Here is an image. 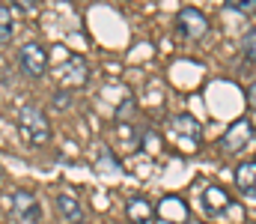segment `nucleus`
Here are the masks:
<instances>
[{
	"mask_svg": "<svg viewBox=\"0 0 256 224\" xmlns=\"http://www.w3.org/2000/svg\"><path fill=\"white\" fill-rule=\"evenodd\" d=\"M18 126H21L27 144H33V147L51 144V123H48V117H45V111H42L39 105H21V111H18Z\"/></svg>",
	"mask_w": 256,
	"mask_h": 224,
	"instance_id": "nucleus-1",
	"label": "nucleus"
},
{
	"mask_svg": "<svg viewBox=\"0 0 256 224\" xmlns=\"http://www.w3.org/2000/svg\"><path fill=\"white\" fill-rule=\"evenodd\" d=\"M18 66L27 78H42L48 72V51L39 42H24L18 51Z\"/></svg>",
	"mask_w": 256,
	"mask_h": 224,
	"instance_id": "nucleus-2",
	"label": "nucleus"
},
{
	"mask_svg": "<svg viewBox=\"0 0 256 224\" xmlns=\"http://www.w3.org/2000/svg\"><path fill=\"white\" fill-rule=\"evenodd\" d=\"M9 209H12L15 218H21V221H27V224H36L39 218H42V206H39L36 194L27 191V188L9 191Z\"/></svg>",
	"mask_w": 256,
	"mask_h": 224,
	"instance_id": "nucleus-3",
	"label": "nucleus"
},
{
	"mask_svg": "<svg viewBox=\"0 0 256 224\" xmlns=\"http://www.w3.org/2000/svg\"><path fill=\"white\" fill-rule=\"evenodd\" d=\"M176 27H179V33L188 36V39H202V36L208 33V18H206L200 9L185 6V9H179V15H176Z\"/></svg>",
	"mask_w": 256,
	"mask_h": 224,
	"instance_id": "nucleus-4",
	"label": "nucleus"
},
{
	"mask_svg": "<svg viewBox=\"0 0 256 224\" xmlns=\"http://www.w3.org/2000/svg\"><path fill=\"white\" fill-rule=\"evenodd\" d=\"M254 132L256 129H254L250 120H236V123L226 129V135L220 138V149H224V152H242V149L254 141Z\"/></svg>",
	"mask_w": 256,
	"mask_h": 224,
	"instance_id": "nucleus-5",
	"label": "nucleus"
},
{
	"mask_svg": "<svg viewBox=\"0 0 256 224\" xmlns=\"http://www.w3.org/2000/svg\"><path fill=\"white\" fill-rule=\"evenodd\" d=\"M202 209L208 212V215H224L226 209H230V194L220 188V185H208L206 191H202Z\"/></svg>",
	"mask_w": 256,
	"mask_h": 224,
	"instance_id": "nucleus-6",
	"label": "nucleus"
},
{
	"mask_svg": "<svg viewBox=\"0 0 256 224\" xmlns=\"http://www.w3.org/2000/svg\"><path fill=\"white\" fill-rule=\"evenodd\" d=\"M86 78H90V66L84 63V57H72L63 66V72H60L63 87H84Z\"/></svg>",
	"mask_w": 256,
	"mask_h": 224,
	"instance_id": "nucleus-7",
	"label": "nucleus"
},
{
	"mask_svg": "<svg viewBox=\"0 0 256 224\" xmlns=\"http://www.w3.org/2000/svg\"><path fill=\"white\" fill-rule=\"evenodd\" d=\"M155 215H158V218H164V221H176V224H182L185 218H188V206L182 203V197H164V200L158 203Z\"/></svg>",
	"mask_w": 256,
	"mask_h": 224,
	"instance_id": "nucleus-8",
	"label": "nucleus"
},
{
	"mask_svg": "<svg viewBox=\"0 0 256 224\" xmlns=\"http://www.w3.org/2000/svg\"><path fill=\"white\" fill-rule=\"evenodd\" d=\"M236 185H238L242 194L256 197V161H244V164H238V170H236Z\"/></svg>",
	"mask_w": 256,
	"mask_h": 224,
	"instance_id": "nucleus-9",
	"label": "nucleus"
},
{
	"mask_svg": "<svg viewBox=\"0 0 256 224\" xmlns=\"http://www.w3.org/2000/svg\"><path fill=\"white\" fill-rule=\"evenodd\" d=\"M173 132L182 135V138H188L191 144H200V138H202V126H200L194 117H188V114L173 117Z\"/></svg>",
	"mask_w": 256,
	"mask_h": 224,
	"instance_id": "nucleus-10",
	"label": "nucleus"
},
{
	"mask_svg": "<svg viewBox=\"0 0 256 224\" xmlns=\"http://www.w3.org/2000/svg\"><path fill=\"white\" fill-rule=\"evenodd\" d=\"M126 212H128V221H131V224H149V221H152V215H155L152 203H149V200H143V197L128 200Z\"/></svg>",
	"mask_w": 256,
	"mask_h": 224,
	"instance_id": "nucleus-11",
	"label": "nucleus"
},
{
	"mask_svg": "<svg viewBox=\"0 0 256 224\" xmlns=\"http://www.w3.org/2000/svg\"><path fill=\"white\" fill-rule=\"evenodd\" d=\"M57 209H60V215H63L66 221H72V224L84 221L80 200H78V197H72V194H57Z\"/></svg>",
	"mask_w": 256,
	"mask_h": 224,
	"instance_id": "nucleus-12",
	"label": "nucleus"
},
{
	"mask_svg": "<svg viewBox=\"0 0 256 224\" xmlns=\"http://www.w3.org/2000/svg\"><path fill=\"white\" fill-rule=\"evenodd\" d=\"M15 33V18H12V9L6 3H0V45L9 42Z\"/></svg>",
	"mask_w": 256,
	"mask_h": 224,
	"instance_id": "nucleus-13",
	"label": "nucleus"
},
{
	"mask_svg": "<svg viewBox=\"0 0 256 224\" xmlns=\"http://www.w3.org/2000/svg\"><path fill=\"white\" fill-rule=\"evenodd\" d=\"M226 6H230V9H236V12H242V15L256 12V0H226Z\"/></svg>",
	"mask_w": 256,
	"mask_h": 224,
	"instance_id": "nucleus-14",
	"label": "nucleus"
},
{
	"mask_svg": "<svg viewBox=\"0 0 256 224\" xmlns=\"http://www.w3.org/2000/svg\"><path fill=\"white\" fill-rule=\"evenodd\" d=\"M244 57L256 63V27L254 30H248V36H244Z\"/></svg>",
	"mask_w": 256,
	"mask_h": 224,
	"instance_id": "nucleus-15",
	"label": "nucleus"
},
{
	"mask_svg": "<svg viewBox=\"0 0 256 224\" xmlns=\"http://www.w3.org/2000/svg\"><path fill=\"white\" fill-rule=\"evenodd\" d=\"M6 6H9V9H18V12H24V15H30V12L36 9V0H6Z\"/></svg>",
	"mask_w": 256,
	"mask_h": 224,
	"instance_id": "nucleus-16",
	"label": "nucleus"
},
{
	"mask_svg": "<svg viewBox=\"0 0 256 224\" xmlns=\"http://www.w3.org/2000/svg\"><path fill=\"white\" fill-rule=\"evenodd\" d=\"M134 111H137V108H134V99H126V102H120V108H116V120L122 123L126 117H134Z\"/></svg>",
	"mask_w": 256,
	"mask_h": 224,
	"instance_id": "nucleus-17",
	"label": "nucleus"
},
{
	"mask_svg": "<svg viewBox=\"0 0 256 224\" xmlns=\"http://www.w3.org/2000/svg\"><path fill=\"white\" fill-rule=\"evenodd\" d=\"M248 102H250V108H256V81L248 87Z\"/></svg>",
	"mask_w": 256,
	"mask_h": 224,
	"instance_id": "nucleus-18",
	"label": "nucleus"
},
{
	"mask_svg": "<svg viewBox=\"0 0 256 224\" xmlns=\"http://www.w3.org/2000/svg\"><path fill=\"white\" fill-rule=\"evenodd\" d=\"M3 179H6V170H3V164H0V182H3Z\"/></svg>",
	"mask_w": 256,
	"mask_h": 224,
	"instance_id": "nucleus-19",
	"label": "nucleus"
},
{
	"mask_svg": "<svg viewBox=\"0 0 256 224\" xmlns=\"http://www.w3.org/2000/svg\"><path fill=\"white\" fill-rule=\"evenodd\" d=\"M78 224H86V221H78Z\"/></svg>",
	"mask_w": 256,
	"mask_h": 224,
	"instance_id": "nucleus-20",
	"label": "nucleus"
}]
</instances>
